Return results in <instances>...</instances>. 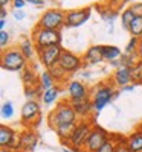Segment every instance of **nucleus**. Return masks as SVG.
Instances as JSON below:
<instances>
[{
  "label": "nucleus",
  "mask_w": 142,
  "mask_h": 152,
  "mask_svg": "<svg viewBox=\"0 0 142 152\" xmlns=\"http://www.w3.org/2000/svg\"><path fill=\"white\" fill-rule=\"evenodd\" d=\"M78 122V116H76L69 99L58 102L57 108L49 114V126L57 132L58 138L64 145H69L70 134Z\"/></svg>",
  "instance_id": "f257e3e1"
},
{
  "label": "nucleus",
  "mask_w": 142,
  "mask_h": 152,
  "mask_svg": "<svg viewBox=\"0 0 142 152\" xmlns=\"http://www.w3.org/2000/svg\"><path fill=\"white\" fill-rule=\"evenodd\" d=\"M119 96V91L115 88V84H106L101 82L95 87V90L92 91V104H93V110L98 114L99 111H102V108H106L115 97Z\"/></svg>",
  "instance_id": "f03ea898"
},
{
  "label": "nucleus",
  "mask_w": 142,
  "mask_h": 152,
  "mask_svg": "<svg viewBox=\"0 0 142 152\" xmlns=\"http://www.w3.org/2000/svg\"><path fill=\"white\" fill-rule=\"evenodd\" d=\"M31 38H32V41H34L37 50L38 49L52 47V46H61V41H63L61 31L43 29V28H38V26H35L32 29Z\"/></svg>",
  "instance_id": "7ed1b4c3"
},
{
  "label": "nucleus",
  "mask_w": 142,
  "mask_h": 152,
  "mask_svg": "<svg viewBox=\"0 0 142 152\" xmlns=\"http://www.w3.org/2000/svg\"><path fill=\"white\" fill-rule=\"evenodd\" d=\"M28 59L24 58V55L20 52L18 47H11L6 49L5 52H2V59H0V64H2L3 70L8 72H23L29 64Z\"/></svg>",
  "instance_id": "20e7f679"
},
{
  "label": "nucleus",
  "mask_w": 142,
  "mask_h": 152,
  "mask_svg": "<svg viewBox=\"0 0 142 152\" xmlns=\"http://www.w3.org/2000/svg\"><path fill=\"white\" fill-rule=\"evenodd\" d=\"M37 26L43 29L61 31L63 28H66V12L58 8H50L41 14Z\"/></svg>",
  "instance_id": "39448f33"
},
{
  "label": "nucleus",
  "mask_w": 142,
  "mask_h": 152,
  "mask_svg": "<svg viewBox=\"0 0 142 152\" xmlns=\"http://www.w3.org/2000/svg\"><path fill=\"white\" fill-rule=\"evenodd\" d=\"M93 123L90 120H80L78 123H76V126L73 128L72 134H70V138H69V146L72 149H75L76 152H81L87 137L90 135V132H92L93 129Z\"/></svg>",
  "instance_id": "423d86ee"
},
{
  "label": "nucleus",
  "mask_w": 142,
  "mask_h": 152,
  "mask_svg": "<svg viewBox=\"0 0 142 152\" xmlns=\"http://www.w3.org/2000/svg\"><path fill=\"white\" fill-rule=\"evenodd\" d=\"M20 119L21 123L28 128L38 125L41 120V105L38 100H26L21 107L20 111Z\"/></svg>",
  "instance_id": "0eeeda50"
},
{
  "label": "nucleus",
  "mask_w": 142,
  "mask_h": 152,
  "mask_svg": "<svg viewBox=\"0 0 142 152\" xmlns=\"http://www.w3.org/2000/svg\"><path fill=\"white\" fill-rule=\"evenodd\" d=\"M0 148L8 152H20V134L11 126L2 125L0 126Z\"/></svg>",
  "instance_id": "6e6552de"
},
{
  "label": "nucleus",
  "mask_w": 142,
  "mask_h": 152,
  "mask_svg": "<svg viewBox=\"0 0 142 152\" xmlns=\"http://www.w3.org/2000/svg\"><path fill=\"white\" fill-rule=\"evenodd\" d=\"M110 137H112V135H110L104 128H101V126L95 125L93 129H92V132H90V135L87 137V140H86V143H84L81 152H96L102 145L109 140Z\"/></svg>",
  "instance_id": "1a4fd4ad"
},
{
  "label": "nucleus",
  "mask_w": 142,
  "mask_h": 152,
  "mask_svg": "<svg viewBox=\"0 0 142 152\" xmlns=\"http://www.w3.org/2000/svg\"><path fill=\"white\" fill-rule=\"evenodd\" d=\"M63 50L64 49L61 46H52V47H46V49H38L37 50L38 61H40V64L44 69L49 70V69L58 66V61L61 58Z\"/></svg>",
  "instance_id": "9d476101"
},
{
  "label": "nucleus",
  "mask_w": 142,
  "mask_h": 152,
  "mask_svg": "<svg viewBox=\"0 0 142 152\" xmlns=\"http://www.w3.org/2000/svg\"><path fill=\"white\" fill-rule=\"evenodd\" d=\"M58 66L66 72V73H73V72H78L83 66H84V62H83V58H80L76 53L70 52V50H63V53H61V58L58 61Z\"/></svg>",
  "instance_id": "9b49d317"
},
{
  "label": "nucleus",
  "mask_w": 142,
  "mask_h": 152,
  "mask_svg": "<svg viewBox=\"0 0 142 152\" xmlns=\"http://www.w3.org/2000/svg\"><path fill=\"white\" fill-rule=\"evenodd\" d=\"M92 15V8H81V9H72L66 12V28H80Z\"/></svg>",
  "instance_id": "f8f14e48"
},
{
  "label": "nucleus",
  "mask_w": 142,
  "mask_h": 152,
  "mask_svg": "<svg viewBox=\"0 0 142 152\" xmlns=\"http://www.w3.org/2000/svg\"><path fill=\"white\" fill-rule=\"evenodd\" d=\"M90 97L89 96V88L86 84H83L81 81H70L67 85V99L70 102H75V100H81Z\"/></svg>",
  "instance_id": "ddd939ff"
},
{
  "label": "nucleus",
  "mask_w": 142,
  "mask_h": 152,
  "mask_svg": "<svg viewBox=\"0 0 142 152\" xmlns=\"http://www.w3.org/2000/svg\"><path fill=\"white\" fill-rule=\"evenodd\" d=\"M76 116L81 117L83 120H89L93 114V104H92V99L90 97H86V99H81V100H75V102H70Z\"/></svg>",
  "instance_id": "4468645a"
},
{
  "label": "nucleus",
  "mask_w": 142,
  "mask_h": 152,
  "mask_svg": "<svg viewBox=\"0 0 142 152\" xmlns=\"http://www.w3.org/2000/svg\"><path fill=\"white\" fill-rule=\"evenodd\" d=\"M38 145V135L32 128H28L20 134V151L21 152H32Z\"/></svg>",
  "instance_id": "2eb2a0df"
},
{
  "label": "nucleus",
  "mask_w": 142,
  "mask_h": 152,
  "mask_svg": "<svg viewBox=\"0 0 142 152\" xmlns=\"http://www.w3.org/2000/svg\"><path fill=\"white\" fill-rule=\"evenodd\" d=\"M112 82L115 87H125L130 82H133V76H132V69L130 67H119L113 72L112 76Z\"/></svg>",
  "instance_id": "dca6fc26"
},
{
  "label": "nucleus",
  "mask_w": 142,
  "mask_h": 152,
  "mask_svg": "<svg viewBox=\"0 0 142 152\" xmlns=\"http://www.w3.org/2000/svg\"><path fill=\"white\" fill-rule=\"evenodd\" d=\"M104 61V56H102V50L101 46H90L86 53L83 55V62L84 66H96L99 62Z\"/></svg>",
  "instance_id": "f3484780"
},
{
  "label": "nucleus",
  "mask_w": 142,
  "mask_h": 152,
  "mask_svg": "<svg viewBox=\"0 0 142 152\" xmlns=\"http://www.w3.org/2000/svg\"><path fill=\"white\" fill-rule=\"evenodd\" d=\"M18 49H20V52L24 55V58H26L28 61H32L34 55L37 53V47H35V44L32 41V38H29V37H23L21 38V41L18 44Z\"/></svg>",
  "instance_id": "a211bd4d"
},
{
  "label": "nucleus",
  "mask_w": 142,
  "mask_h": 152,
  "mask_svg": "<svg viewBox=\"0 0 142 152\" xmlns=\"http://www.w3.org/2000/svg\"><path fill=\"white\" fill-rule=\"evenodd\" d=\"M21 81H23L24 87H35V85H38V82H40V75H37L34 67L28 66L21 72Z\"/></svg>",
  "instance_id": "6ab92c4d"
},
{
  "label": "nucleus",
  "mask_w": 142,
  "mask_h": 152,
  "mask_svg": "<svg viewBox=\"0 0 142 152\" xmlns=\"http://www.w3.org/2000/svg\"><path fill=\"white\" fill-rule=\"evenodd\" d=\"M125 142L132 152H142V128L132 132L125 138Z\"/></svg>",
  "instance_id": "aec40b11"
},
{
  "label": "nucleus",
  "mask_w": 142,
  "mask_h": 152,
  "mask_svg": "<svg viewBox=\"0 0 142 152\" xmlns=\"http://www.w3.org/2000/svg\"><path fill=\"white\" fill-rule=\"evenodd\" d=\"M60 94H61V87L60 85H55V87H52V88H49V90H44L43 93H41V102L44 104V105H52L54 102H57V99L60 97Z\"/></svg>",
  "instance_id": "412c9836"
},
{
  "label": "nucleus",
  "mask_w": 142,
  "mask_h": 152,
  "mask_svg": "<svg viewBox=\"0 0 142 152\" xmlns=\"http://www.w3.org/2000/svg\"><path fill=\"white\" fill-rule=\"evenodd\" d=\"M101 50H102V56H104V61L107 62H112L115 59H118L122 56V52L118 46H112V44H107V46H101Z\"/></svg>",
  "instance_id": "4be33fe9"
},
{
  "label": "nucleus",
  "mask_w": 142,
  "mask_h": 152,
  "mask_svg": "<svg viewBox=\"0 0 142 152\" xmlns=\"http://www.w3.org/2000/svg\"><path fill=\"white\" fill-rule=\"evenodd\" d=\"M38 85H40V88L44 91V90H49V88H52L57 85L55 79L52 78V75H50V72L47 69H44L41 73H40V82H38Z\"/></svg>",
  "instance_id": "5701e85b"
},
{
  "label": "nucleus",
  "mask_w": 142,
  "mask_h": 152,
  "mask_svg": "<svg viewBox=\"0 0 142 152\" xmlns=\"http://www.w3.org/2000/svg\"><path fill=\"white\" fill-rule=\"evenodd\" d=\"M136 18V14L133 12V9L128 6L125 8L122 12H121V23H122V28L128 31V28H130V24L133 23V20Z\"/></svg>",
  "instance_id": "b1692460"
},
{
  "label": "nucleus",
  "mask_w": 142,
  "mask_h": 152,
  "mask_svg": "<svg viewBox=\"0 0 142 152\" xmlns=\"http://www.w3.org/2000/svg\"><path fill=\"white\" fill-rule=\"evenodd\" d=\"M128 32H130L132 37H136L139 40L142 38V15H136V18L128 28Z\"/></svg>",
  "instance_id": "393cba45"
},
{
  "label": "nucleus",
  "mask_w": 142,
  "mask_h": 152,
  "mask_svg": "<svg viewBox=\"0 0 142 152\" xmlns=\"http://www.w3.org/2000/svg\"><path fill=\"white\" fill-rule=\"evenodd\" d=\"M49 72H50V75H52V78L55 79L57 84L64 82V81L67 79V76H69V73H66L60 66H55V67H52V69H49Z\"/></svg>",
  "instance_id": "a878e982"
},
{
  "label": "nucleus",
  "mask_w": 142,
  "mask_h": 152,
  "mask_svg": "<svg viewBox=\"0 0 142 152\" xmlns=\"http://www.w3.org/2000/svg\"><path fill=\"white\" fill-rule=\"evenodd\" d=\"M43 90L40 88V85L35 87H24V96L28 100H37V97H41Z\"/></svg>",
  "instance_id": "bb28decb"
},
{
  "label": "nucleus",
  "mask_w": 142,
  "mask_h": 152,
  "mask_svg": "<svg viewBox=\"0 0 142 152\" xmlns=\"http://www.w3.org/2000/svg\"><path fill=\"white\" fill-rule=\"evenodd\" d=\"M119 138H121V137H115V135H112L109 140H107L104 145H102L96 152H115V148H116V145H118Z\"/></svg>",
  "instance_id": "cd10ccee"
},
{
  "label": "nucleus",
  "mask_w": 142,
  "mask_h": 152,
  "mask_svg": "<svg viewBox=\"0 0 142 152\" xmlns=\"http://www.w3.org/2000/svg\"><path fill=\"white\" fill-rule=\"evenodd\" d=\"M0 113H2V119L3 120H9L14 117V104L12 102H5L2 105V110H0Z\"/></svg>",
  "instance_id": "c85d7f7f"
},
{
  "label": "nucleus",
  "mask_w": 142,
  "mask_h": 152,
  "mask_svg": "<svg viewBox=\"0 0 142 152\" xmlns=\"http://www.w3.org/2000/svg\"><path fill=\"white\" fill-rule=\"evenodd\" d=\"M138 47H139V38L132 37L130 41H128L127 46H125V53H127V55H135V53H138Z\"/></svg>",
  "instance_id": "c756f323"
},
{
  "label": "nucleus",
  "mask_w": 142,
  "mask_h": 152,
  "mask_svg": "<svg viewBox=\"0 0 142 152\" xmlns=\"http://www.w3.org/2000/svg\"><path fill=\"white\" fill-rule=\"evenodd\" d=\"M132 76H133V82H142V59H139L132 67Z\"/></svg>",
  "instance_id": "7c9ffc66"
},
{
  "label": "nucleus",
  "mask_w": 142,
  "mask_h": 152,
  "mask_svg": "<svg viewBox=\"0 0 142 152\" xmlns=\"http://www.w3.org/2000/svg\"><path fill=\"white\" fill-rule=\"evenodd\" d=\"M9 41H11V35L8 31H0V49L2 52H5L6 47L9 46Z\"/></svg>",
  "instance_id": "2f4dec72"
},
{
  "label": "nucleus",
  "mask_w": 142,
  "mask_h": 152,
  "mask_svg": "<svg viewBox=\"0 0 142 152\" xmlns=\"http://www.w3.org/2000/svg\"><path fill=\"white\" fill-rule=\"evenodd\" d=\"M115 152H132V151H130V148L127 146L125 138H119L118 145H116V148H115Z\"/></svg>",
  "instance_id": "473e14b6"
},
{
  "label": "nucleus",
  "mask_w": 142,
  "mask_h": 152,
  "mask_svg": "<svg viewBox=\"0 0 142 152\" xmlns=\"http://www.w3.org/2000/svg\"><path fill=\"white\" fill-rule=\"evenodd\" d=\"M130 8L133 9V12L136 15H142V2H135L130 5Z\"/></svg>",
  "instance_id": "72a5a7b5"
},
{
  "label": "nucleus",
  "mask_w": 142,
  "mask_h": 152,
  "mask_svg": "<svg viewBox=\"0 0 142 152\" xmlns=\"http://www.w3.org/2000/svg\"><path fill=\"white\" fill-rule=\"evenodd\" d=\"M12 15H14V18L17 21H21L24 17H26V14H24L23 9H14V11H12Z\"/></svg>",
  "instance_id": "f704fd0d"
},
{
  "label": "nucleus",
  "mask_w": 142,
  "mask_h": 152,
  "mask_svg": "<svg viewBox=\"0 0 142 152\" xmlns=\"http://www.w3.org/2000/svg\"><path fill=\"white\" fill-rule=\"evenodd\" d=\"M26 6V0H12V8L14 9H23Z\"/></svg>",
  "instance_id": "c9c22d12"
},
{
  "label": "nucleus",
  "mask_w": 142,
  "mask_h": 152,
  "mask_svg": "<svg viewBox=\"0 0 142 152\" xmlns=\"http://www.w3.org/2000/svg\"><path fill=\"white\" fill-rule=\"evenodd\" d=\"M26 3H31V5H35V6H44L46 0H26Z\"/></svg>",
  "instance_id": "e433bc0d"
},
{
  "label": "nucleus",
  "mask_w": 142,
  "mask_h": 152,
  "mask_svg": "<svg viewBox=\"0 0 142 152\" xmlns=\"http://www.w3.org/2000/svg\"><path fill=\"white\" fill-rule=\"evenodd\" d=\"M9 3H12V0H0V6L2 8H6Z\"/></svg>",
  "instance_id": "4c0bfd02"
},
{
  "label": "nucleus",
  "mask_w": 142,
  "mask_h": 152,
  "mask_svg": "<svg viewBox=\"0 0 142 152\" xmlns=\"http://www.w3.org/2000/svg\"><path fill=\"white\" fill-rule=\"evenodd\" d=\"M6 15H8L6 8H2V9H0V18H6Z\"/></svg>",
  "instance_id": "58836bf2"
},
{
  "label": "nucleus",
  "mask_w": 142,
  "mask_h": 152,
  "mask_svg": "<svg viewBox=\"0 0 142 152\" xmlns=\"http://www.w3.org/2000/svg\"><path fill=\"white\" fill-rule=\"evenodd\" d=\"M6 26V18H0V31H5Z\"/></svg>",
  "instance_id": "ea45409f"
},
{
  "label": "nucleus",
  "mask_w": 142,
  "mask_h": 152,
  "mask_svg": "<svg viewBox=\"0 0 142 152\" xmlns=\"http://www.w3.org/2000/svg\"><path fill=\"white\" fill-rule=\"evenodd\" d=\"M133 88H135V85H125V87L121 88V90H122V91H132Z\"/></svg>",
  "instance_id": "a19ab883"
},
{
  "label": "nucleus",
  "mask_w": 142,
  "mask_h": 152,
  "mask_svg": "<svg viewBox=\"0 0 142 152\" xmlns=\"http://www.w3.org/2000/svg\"><path fill=\"white\" fill-rule=\"evenodd\" d=\"M63 152H76V151H73L72 148H67V146H64V148H63Z\"/></svg>",
  "instance_id": "79ce46f5"
},
{
  "label": "nucleus",
  "mask_w": 142,
  "mask_h": 152,
  "mask_svg": "<svg viewBox=\"0 0 142 152\" xmlns=\"http://www.w3.org/2000/svg\"><path fill=\"white\" fill-rule=\"evenodd\" d=\"M121 2H122V3H130V5H132V3L138 2V0H121Z\"/></svg>",
  "instance_id": "37998d69"
},
{
  "label": "nucleus",
  "mask_w": 142,
  "mask_h": 152,
  "mask_svg": "<svg viewBox=\"0 0 142 152\" xmlns=\"http://www.w3.org/2000/svg\"><path fill=\"white\" fill-rule=\"evenodd\" d=\"M83 76H84V78H90V73L89 72H83Z\"/></svg>",
  "instance_id": "c03bdc74"
},
{
  "label": "nucleus",
  "mask_w": 142,
  "mask_h": 152,
  "mask_svg": "<svg viewBox=\"0 0 142 152\" xmlns=\"http://www.w3.org/2000/svg\"><path fill=\"white\" fill-rule=\"evenodd\" d=\"M141 128H142V126H141Z\"/></svg>",
  "instance_id": "a18cd8bd"
}]
</instances>
